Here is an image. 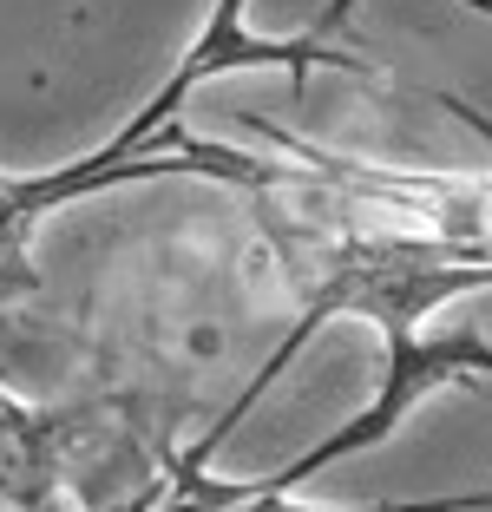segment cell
<instances>
[{"label": "cell", "mask_w": 492, "mask_h": 512, "mask_svg": "<svg viewBox=\"0 0 492 512\" xmlns=\"http://www.w3.org/2000/svg\"><path fill=\"white\" fill-rule=\"evenodd\" d=\"M125 512H138V506H125Z\"/></svg>", "instance_id": "obj_8"}, {"label": "cell", "mask_w": 492, "mask_h": 512, "mask_svg": "<svg viewBox=\"0 0 492 512\" xmlns=\"http://www.w3.org/2000/svg\"><path fill=\"white\" fill-rule=\"evenodd\" d=\"M355 7H361V0H328V7H322V14H315L302 33H315V40H342L348 20H355Z\"/></svg>", "instance_id": "obj_7"}, {"label": "cell", "mask_w": 492, "mask_h": 512, "mask_svg": "<svg viewBox=\"0 0 492 512\" xmlns=\"http://www.w3.org/2000/svg\"><path fill=\"white\" fill-rule=\"evenodd\" d=\"M263 171H269L263 151H237V145H217V138H197L178 119H164L138 145H112L105 138L99 151H86V158H73L60 171H40V178H7L0 171V309H14L20 296L40 289L27 237L46 211H60V204L92 197V191H112V184H151V178H210V184H237L243 191Z\"/></svg>", "instance_id": "obj_3"}, {"label": "cell", "mask_w": 492, "mask_h": 512, "mask_svg": "<svg viewBox=\"0 0 492 512\" xmlns=\"http://www.w3.org/2000/svg\"><path fill=\"white\" fill-rule=\"evenodd\" d=\"M486 381H492V342H486V335H447V342H420V335H401V342H388L381 394L361 407L355 421H342L335 434H322L315 447H302L289 467L263 473V480H269V486H283V493H296L302 480L328 473L335 460L381 447V440H388L433 388H486Z\"/></svg>", "instance_id": "obj_4"}, {"label": "cell", "mask_w": 492, "mask_h": 512, "mask_svg": "<svg viewBox=\"0 0 492 512\" xmlns=\"http://www.w3.org/2000/svg\"><path fill=\"white\" fill-rule=\"evenodd\" d=\"M178 381H99L73 401H14L0 388V506L14 512H151L178 447Z\"/></svg>", "instance_id": "obj_2"}, {"label": "cell", "mask_w": 492, "mask_h": 512, "mask_svg": "<svg viewBox=\"0 0 492 512\" xmlns=\"http://www.w3.org/2000/svg\"><path fill=\"white\" fill-rule=\"evenodd\" d=\"M243 7H250V0H217V7H210L197 46L184 53L178 66H171V79L158 86V99H145V106H138L132 119L112 132V145H138V138L158 132L164 119H178V106L191 99L197 86H204V79L243 73V66H283L296 86L315 73V66H335V73H355V79H381V66H374L368 53H348V46L315 40V33H296V40H263V33L243 27Z\"/></svg>", "instance_id": "obj_5"}, {"label": "cell", "mask_w": 492, "mask_h": 512, "mask_svg": "<svg viewBox=\"0 0 492 512\" xmlns=\"http://www.w3.org/2000/svg\"><path fill=\"white\" fill-rule=\"evenodd\" d=\"M269 145L289 158H269V171L250 191L256 237L269 243L296 322L269 362L243 381V394L224 407V421L204 440H191V460H210L243 427L256 401L296 368V355L328 322H374L381 342L420 335V322L453 296H473L492 283V243H486V178L466 171H394L368 158L322 151L296 132L250 119Z\"/></svg>", "instance_id": "obj_1"}, {"label": "cell", "mask_w": 492, "mask_h": 512, "mask_svg": "<svg viewBox=\"0 0 492 512\" xmlns=\"http://www.w3.org/2000/svg\"><path fill=\"white\" fill-rule=\"evenodd\" d=\"M460 506H486V493L420 499V506H296L269 480H217L210 460H191L184 447L164 453L158 493H151V512H460Z\"/></svg>", "instance_id": "obj_6"}]
</instances>
